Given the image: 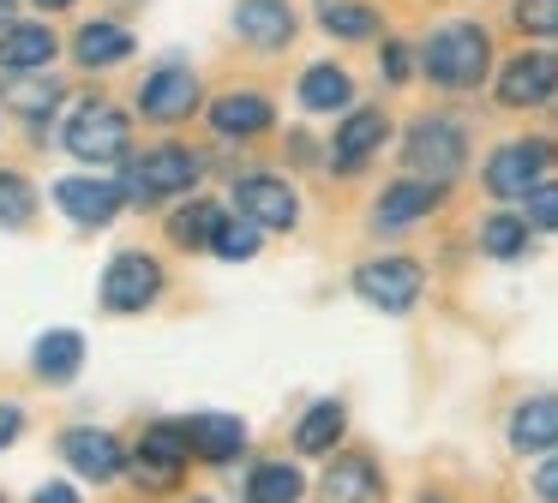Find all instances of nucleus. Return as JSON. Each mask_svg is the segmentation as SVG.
I'll use <instances>...</instances> for the list:
<instances>
[{
  "label": "nucleus",
  "mask_w": 558,
  "mask_h": 503,
  "mask_svg": "<svg viewBox=\"0 0 558 503\" xmlns=\"http://www.w3.org/2000/svg\"><path fill=\"white\" fill-rule=\"evenodd\" d=\"M486 60H493V36H486L481 24H469V19L438 24V30L426 36V48H421L426 78L445 84V90H474V84L486 78Z\"/></svg>",
  "instance_id": "f257e3e1"
},
{
  "label": "nucleus",
  "mask_w": 558,
  "mask_h": 503,
  "mask_svg": "<svg viewBox=\"0 0 558 503\" xmlns=\"http://www.w3.org/2000/svg\"><path fill=\"white\" fill-rule=\"evenodd\" d=\"M402 162H409V174H414V180L450 186V180L462 174V162H469V138H462L457 120L426 114V120H414L409 138H402Z\"/></svg>",
  "instance_id": "f03ea898"
},
{
  "label": "nucleus",
  "mask_w": 558,
  "mask_h": 503,
  "mask_svg": "<svg viewBox=\"0 0 558 503\" xmlns=\"http://www.w3.org/2000/svg\"><path fill=\"white\" fill-rule=\"evenodd\" d=\"M61 144L78 156V162L109 168V162H126V144H133V126H126V114H121V108H109V102H85L73 120H66Z\"/></svg>",
  "instance_id": "7ed1b4c3"
},
{
  "label": "nucleus",
  "mask_w": 558,
  "mask_h": 503,
  "mask_svg": "<svg viewBox=\"0 0 558 503\" xmlns=\"http://www.w3.org/2000/svg\"><path fill=\"white\" fill-rule=\"evenodd\" d=\"M558 162V144L553 138H517V144H498L493 162H486V192L493 198H529L534 186H546V168Z\"/></svg>",
  "instance_id": "20e7f679"
},
{
  "label": "nucleus",
  "mask_w": 558,
  "mask_h": 503,
  "mask_svg": "<svg viewBox=\"0 0 558 503\" xmlns=\"http://www.w3.org/2000/svg\"><path fill=\"white\" fill-rule=\"evenodd\" d=\"M193 180H198V156L181 150V144H157V150H145L133 162L126 198L133 204H162V198H174V192H193Z\"/></svg>",
  "instance_id": "39448f33"
},
{
  "label": "nucleus",
  "mask_w": 558,
  "mask_h": 503,
  "mask_svg": "<svg viewBox=\"0 0 558 503\" xmlns=\"http://www.w3.org/2000/svg\"><path fill=\"white\" fill-rule=\"evenodd\" d=\"M426 287V270L414 258H366L354 270V294L378 311H409Z\"/></svg>",
  "instance_id": "423d86ee"
},
{
  "label": "nucleus",
  "mask_w": 558,
  "mask_h": 503,
  "mask_svg": "<svg viewBox=\"0 0 558 503\" xmlns=\"http://www.w3.org/2000/svg\"><path fill=\"white\" fill-rule=\"evenodd\" d=\"M186 455H193V426H186V419H162V426H150L145 443H138V455H133L138 486H150V491L174 486V474L186 467Z\"/></svg>",
  "instance_id": "0eeeda50"
},
{
  "label": "nucleus",
  "mask_w": 558,
  "mask_h": 503,
  "mask_svg": "<svg viewBox=\"0 0 558 503\" xmlns=\"http://www.w3.org/2000/svg\"><path fill=\"white\" fill-rule=\"evenodd\" d=\"M157 294H162V263L157 258H145V252L109 258V270H102V306L109 311H145Z\"/></svg>",
  "instance_id": "6e6552de"
},
{
  "label": "nucleus",
  "mask_w": 558,
  "mask_h": 503,
  "mask_svg": "<svg viewBox=\"0 0 558 503\" xmlns=\"http://www.w3.org/2000/svg\"><path fill=\"white\" fill-rule=\"evenodd\" d=\"M234 204H241V216L258 228H294L301 222V198H294L289 180H277V174H246L241 186H234Z\"/></svg>",
  "instance_id": "1a4fd4ad"
},
{
  "label": "nucleus",
  "mask_w": 558,
  "mask_h": 503,
  "mask_svg": "<svg viewBox=\"0 0 558 503\" xmlns=\"http://www.w3.org/2000/svg\"><path fill=\"white\" fill-rule=\"evenodd\" d=\"M54 204H61L73 222L102 228V222H114V210L126 204V186L97 180V174H73V180H54Z\"/></svg>",
  "instance_id": "9d476101"
},
{
  "label": "nucleus",
  "mask_w": 558,
  "mask_h": 503,
  "mask_svg": "<svg viewBox=\"0 0 558 503\" xmlns=\"http://www.w3.org/2000/svg\"><path fill=\"white\" fill-rule=\"evenodd\" d=\"M553 90H558V54H546V48L517 54L498 72V102H510V108H541Z\"/></svg>",
  "instance_id": "9b49d317"
},
{
  "label": "nucleus",
  "mask_w": 558,
  "mask_h": 503,
  "mask_svg": "<svg viewBox=\"0 0 558 503\" xmlns=\"http://www.w3.org/2000/svg\"><path fill=\"white\" fill-rule=\"evenodd\" d=\"M198 108V78L186 66H162L145 78V90H138V114L145 120H162V126H174V120H186Z\"/></svg>",
  "instance_id": "f8f14e48"
},
{
  "label": "nucleus",
  "mask_w": 558,
  "mask_h": 503,
  "mask_svg": "<svg viewBox=\"0 0 558 503\" xmlns=\"http://www.w3.org/2000/svg\"><path fill=\"white\" fill-rule=\"evenodd\" d=\"M61 455H66V467H73L78 479H121V467H126V450L109 438V431H90V426H78V431H66L61 438Z\"/></svg>",
  "instance_id": "ddd939ff"
},
{
  "label": "nucleus",
  "mask_w": 558,
  "mask_h": 503,
  "mask_svg": "<svg viewBox=\"0 0 558 503\" xmlns=\"http://www.w3.org/2000/svg\"><path fill=\"white\" fill-rule=\"evenodd\" d=\"M385 138H390V120L378 114V108H354V114L342 120L337 144H330V168H342V174H354V168H361V162H366V156H373Z\"/></svg>",
  "instance_id": "4468645a"
},
{
  "label": "nucleus",
  "mask_w": 558,
  "mask_h": 503,
  "mask_svg": "<svg viewBox=\"0 0 558 503\" xmlns=\"http://www.w3.org/2000/svg\"><path fill=\"white\" fill-rule=\"evenodd\" d=\"M234 30L246 36L253 48H289V36H294V7L289 0H241L234 7Z\"/></svg>",
  "instance_id": "2eb2a0df"
},
{
  "label": "nucleus",
  "mask_w": 558,
  "mask_h": 503,
  "mask_svg": "<svg viewBox=\"0 0 558 503\" xmlns=\"http://www.w3.org/2000/svg\"><path fill=\"white\" fill-rule=\"evenodd\" d=\"M510 450L517 455L558 450V395H529V402L510 414Z\"/></svg>",
  "instance_id": "dca6fc26"
},
{
  "label": "nucleus",
  "mask_w": 558,
  "mask_h": 503,
  "mask_svg": "<svg viewBox=\"0 0 558 503\" xmlns=\"http://www.w3.org/2000/svg\"><path fill=\"white\" fill-rule=\"evenodd\" d=\"M325 498L330 503H378L385 498V479H378L373 455H337L325 467Z\"/></svg>",
  "instance_id": "f3484780"
},
{
  "label": "nucleus",
  "mask_w": 558,
  "mask_h": 503,
  "mask_svg": "<svg viewBox=\"0 0 558 503\" xmlns=\"http://www.w3.org/2000/svg\"><path fill=\"white\" fill-rule=\"evenodd\" d=\"M438 198H445V186H433V180H397V186L378 198L373 222L378 228H402V222H421V216L438 210Z\"/></svg>",
  "instance_id": "a211bd4d"
},
{
  "label": "nucleus",
  "mask_w": 558,
  "mask_h": 503,
  "mask_svg": "<svg viewBox=\"0 0 558 503\" xmlns=\"http://www.w3.org/2000/svg\"><path fill=\"white\" fill-rule=\"evenodd\" d=\"M54 30L49 24H7L0 30V72H37V66H49V54H54Z\"/></svg>",
  "instance_id": "6ab92c4d"
},
{
  "label": "nucleus",
  "mask_w": 558,
  "mask_h": 503,
  "mask_svg": "<svg viewBox=\"0 0 558 503\" xmlns=\"http://www.w3.org/2000/svg\"><path fill=\"white\" fill-rule=\"evenodd\" d=\"M210 126L222 132V138H253V132L270 126V102L258 90H229L210 102Z\"/></svg>",
  "instance_id": "aec40b11"
},
{
  "label": "nucleus",
  "mask_w": 558,
  "mask_h": 503,
  "mask_svg": "<svg viewBox=\"0 0 558 503\" xmlns=\"http://www.w3.org/2000/svg\"><path fill=\"white\" fill-rule=\"evenodd\" d=\"M31 366H37L43 383H73L78 366H85V335L78 330H49L37 342V354H31Z\"/></svg>",
  "instance_id": "412c9836"
},
{
  "label": "nucleus",
  "mask_w": 558,
  "mask_h": 503,
  "mask_svg": "<svg viewBox=\"0 0 558 503\" xmlns=\"http://www.w3.org/2000/svg\"><path fill=\"white\" fill-rule=\"evenodd\" d=\"M186 426H193L198 462H234V455L246 450V426L234 414H198V419H186Z\"/></svg>",
  "instance_id": "4be33fe9"
},
{
  "label": "nucleus",
  "mask_w": 558,
  "mask_h": 503,
  "mask_svg": "<svg viewBox=\"0 0 558 503\" xmlns=\"http://www.w3.org/2000/svg\"><path fill=\"white\" fill-rule=\"evenodd\" d=\"M73 54L78 66H121L126 54H133V30H121V24H85V30L73 36Z\"/></svg>",
  "instance_id": "5701e85b"
},
{
  "label": "nucleus",
  "mask_w": 558,
  "mask_h": 503,
  "mask_svg": "<svg viewBox=\"0 0 558 503\" xmlns=\"http://www.w3.org/2000/svg\"><path fill=\"white\" fill-rule=\"evenodd\" d=\"M342 426H349L342 402H313V407L301 414V426H294V450H301V455H325V450H337Z\"/></svg>",
  "instance_id": "b1692460"
},
{
  "label": "nucleus",
  "mask_w": 558,
  "mask_h": 503,
  "mask_svg": "<svg viewBox=\"0 0 558 503\" xmlns=\"http://www.w3.org/2000/svg\"><path fill=\"white\" fill-rule=\"evenodd\" d=\"M349 96H354V78L342 66H306L301 72V102L313 114H337V108H349Z\"/></svg>",
  "instance_id": "393cba45"
},
{
  "label": "nucleus",
  "mask_w": 558,
  "mask_h": 503,
  "mask_svg": "<svg viewBox=\"0 0 558 503\" xmlns=\"http://www.w3.org/2000/svg\"><path fill=\"white\" fill-rule=\"evenodd\" d=\"M306 479L294 462H258L253 479H246V503H301Z\"/></svg>",
  "instance_id": "a878e982"
},
{
  "label": "nucleus",
  "mask_w": 558,
  "mask_h": 503,
  "mask_svg": "<svg viewBox=\"0 0 558 503\" xmlns=\"http://www.w3.org/2000/svg\"><path fill=\"white\" fill-rule=\"evenodd\" d=\"M222 222H229V216H222L217 204H186V210L169 216V234L181 240V246H217Z\"/></svg>",
  "instance_id": "bb28decb"
},
{
  "label": "nucleus",
  "mask_w": 558,
  "mask_h": 503,
  "mask_svg": "<svg viewBox=\"0 0 558 503\" xmlns=\"http://www.w3.org/2000/svg\"><path fill=\"white\" fill-rule=\"evenodd\" d=\"M318 24H325L330 36H349V42L378 36V12L361 7V0H325V7H318Z\"/></svg>",
  "instance_id": "cd10ccee"
},
{
  "label": "nucleus",
  "mask_w": 558,
  "mask_h": 503,
  "mask_svg": "<svg viewBox=\"0 0 558 503\" xmlns=\"http://www.w3.org/2000/svg\"><path fill=\"white\" fill-rule=\"evenodd\" d=\"M481 246H486V258H522L529 252V216H486Z\"/></svg>",
  "instance_id": "c85d7f7f"
},
{
  "label": "nucleus",
  "mask_w": 558,
  "mask_h": 503,
  "mask_svg": "<svg viewBox=\"0 0 558 503\" xmlns=\"http://www.w3.org/2000/svg\"><path fill=\"white\" fill-rule=\"evenodd\" d=\"M7 102H13L19 114H54L61 84H54V78H19V84H7Z\"/></svg>",
  "instance_id": "c756f323"
},
{
  "label": "nucleus",
  "mask_w": 558,
  "mask_h": 503,
  "mask_svg": "<svg viewBox=\"0 0 558 503\" xmlns=\"http://www.w3.org/2000/svg\"><path fill=\"white\" fill-rule=\"evenodd\" d=\"M31 210H37V192L19 174H0V228H25Z\"/></svg>",
  "instance_id": "7c9ffc66"
},
{
  "label": "nucleus",
  "mask_w": 558,
  "mask_h": 503,
  "mask_svg": "<svg viewBox=\"0 0 558 503\" xmlns=\"http://www.w3.org/2000/svg\"><path fill=\"white\" fill-rule=\"evenodd\" d=\"M258 234H265V228L246 222V216H241V222H222V234H217V246H210V252L229 258V263H241V258H253V252H258Z\"/></svg>",
  "instance_id": "2f4dec72"
},
{
  "label": "nucleus",
  "mask_w": 558,
  "mask_h": 503,
  "mask_svg": "<svg viewBox=\"0 0 558 503\" xmlns=\"http://www.w3.org/2000/svg\"><path fill=\"white\" fill-rule=\"evenodd\" d=\"M517 24L529 36H558V0H517Z\"/></svg>",
  "instance_id": "473e14b6"
},
{
  "label": "nucleus",
  "mask_w": 558,
  "mask_h": 503,
  "mask_svg": "<svg viewBox=\"0 0 558 503\" xmlns=\"http://www.w3.org/2000/svg\"><path fill=\"white\" fill-rule=\"evenodd\" d=\"M529 228H546V234L558 228V180H546V186L529 192Z\"/></svg>",
  "instance_id": "72a5a7b5"
},
{
  "label": "nucleus",
  "mask_w": 558,
  "mask_h": 503,
  "mask_svg": "<svg viewBox=\"0 0 558 503\" xmlns=\"http://www.w3.org/2000/svg\"><path fill=\"white\" fill-rule=\"evenodd\" d=\"M534 498H541V503H558V455H546V462L534 467Z\"/></svg>",
  "instance_id": "f704fd0d"
},
{
  "label": "nucleus",
  "mask_w": 558,
  "mask_h": 503,
  "mask_svg": "<svg viewBox=\"0 0 558 503\" xmlns=\"http://www.w3.org/2000/svg\"><path fill=\"white\" fill-rule=\"evenodd\" d=\"M378 66H385V78H390V84H402V78H409V48H402V42H385Z\"/></svg>",
  "instance_id": "c9c22d12"
},
{
  "label": "nucleus",
  "mask_w": 558,
  "mask_h": 503,
  "mask_svg": "<svg viewBox=\"0 0 558 503\" xmlns=\"http://www.w3.org/2000/svg\"><path fill=\"white\" fill-rule=\"evenodd\" d=\"M19 431H25V414H19L13 402H7V407H0V450H7V443H13Z\"/></svg>",
  "instance_id": "e433bc0d"
},
{
  "label": "nucleus",
  "mask_w": 558,
  "mask_h": 503,
  "mask_svg": "<svg viewBox=\"0 0 558 503\" xmlns=\"http://www.w3.org/2000/svg\"><path fill=\"white\" fill-rule=\"evenodd\" d=\"M31 503H78V491H73V486H61V479H49V486H43Z\"/></svg>",
  "instance_id": "4c0bfd02"
},
{
  "label": "nucleus",
  "mask_w": 558,
  "mask_h": 503,
  "mask_svg": "<svg viewBox=\"0 0 558 503\" xmlns=\"http://www.w3.org/2000/svg\"><path fill=\"white\" fill-rule=\"evenodd\" d=\"M43 12H61V7H73V0H37Z\"/></svg>",
  "instance_id": "58836bf2"
},
{
  "label": "nucleus",
  "mask_w": 558,
  "mask_h": 503,
  "mask_svg": "<svg viewBox=\"0 0 558 503\" xmlns=\"http://www.w3.org/2000/svg\"><path fill=\"white\" fill-rule=\"evenodd\" d=\"M7 12H13V0H0V30H7Z\"/></svg>",
  "instance_id": "ea45409f"
},
{
  "label": "nucleus",
  "mask_w": 558,
  "mask_h": 503,
  "mask_svg": "<svg viewBox=\"0 0 558 503\" xmlns=\"http://www.w3.org/2000/svg\"><path fill=\"white\" fill-rule=\"evenodd\" d=\"M421 503H450V498H438V491H426V498Z\"/></svg>",
  "instance_id": "a19ab883"
},
{
  "label": "nucleus",
  "mask_w": 558,
  "mask_h": 503,
  "mask_svg": "<svg viewBox=\"0 0 558 503\" xmlns=\"http://www.w3.org/2000/svg\"><path fill=\"white\" fill-rule=\"evenodd\" d=\"M0 503H7V498H0Z\"/></svg>",
  "instance_id": "79ce46f5"
}]
</instances>
